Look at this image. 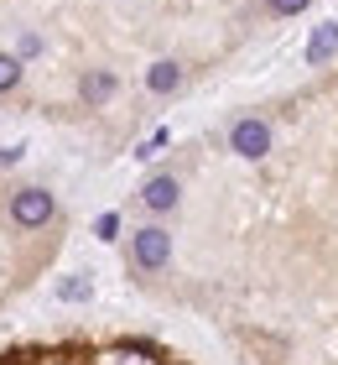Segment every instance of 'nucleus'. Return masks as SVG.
<instances>
[{"label": "nucleus", "mask_w": 338, "mask_h": 365, "mask_svg": "<svg viewBox=\"0 0 338 365\" xmlns=\"http://www.w3.org/2000/svg\"><path fill=\"white\" fill-rule=\"evenodd\" d=\"M130 256H135V267H141V272H162L167 261H172V235H167L162 225H146V230H135V240H130Z\"/></svg>", "instance_id": "f257e3e1"}, {"label": "nucleus", "mask_w": 338, "mask_h": 365, "mask_svg": "<svg viewBox=\"0 0 338 365\" xmlns=\"http://www.w3.org/2000/svg\"><path fill=\"white\" fill-rule=\"evenodd\" d=\"M53 214H58V198L47 193V188H21V193L11 198V220L21 225V230H42Z\"/></svg>", "instance_id": "f03ea898"}, {"label": "nucleus", "mask_w": 338, "mask_h": 365, "mask_svg": "<svg viewBox=\"0 0 338 365\" xmlns=\"http://www.w3.org/2000/svg\"><path fill=\"white\" fill-rule=\"evenodd\" d=\"M229 146H234V152H240L245 162H260V157L270 152V125H265V120H255V115H245V120H234Z\"/></svg>", "instance_id": "7ed1b4c3"}, {"label": "nucleus", "mask_w": 338, "mask_h": 365, "mask_svg": "<svg viewBox=\"0 0 338 365\" xmlns=\"http://www.w3.org/2000/svg\"><path fill=\"white\" fill-rule=\"evenodd\" d=\"M110 94H115V73H110V68H89V73L78 78V99H83L89 110H99Z\"/></svg>", "instance_id": "20e7f679"}, {"label": "nucleus", "mask_w": 338, "mask_h": 365, "mask_svg": "<svg viewBox=\"0 0 338 365\" xmlns=\"http://www.w3.org/2000/svg\"><path fill=\"white\" fill-rule=\"evenodd\" d=\"M177 193H182V188H177V178H167V173H162V178H151L146 188H141V204H146V209H157V214H167V209H177Z\"/></svg>", "instance_id": "39448f33"}, {"label": "nucleus", "mask_w": 338, "mask_h": 365, "mask_svg": "<svg viewBox=\"0 0 338 365\" xmlns=\"http://www.w3.org/2000/svg\"><path fill=\"white\" fill-rule=\"evenodd\" d=\"M333 53H338V21H323L312 31V42H307V63H312V68H323Z\"/></svg>", "instance_id": "423d86ee"}, {"label": "nucleus", "mask_w": 338, "mask_h": 365, "mask_svg": "<svg viewBox=\"0 0 338 365\" xmlns=\"http://www.w3.org/2000/svg\"><path fill=\"white\" fill-rule=\"evenodd\" d=\"M99 365H157V355L141 350V344H115V350L99 355Z\"/></svg>", "instance_id": "0eeeda50"}, {"label": "nucleus", "mask_w": 338, "mask_h": 365, "mask_svg": "<svg viewBox=\"0 0 338 365\" xmlns=\"http://www.w3.org/2000/svg\"><path fill=\"white\" fill-rule=\"evenodd\" d=\"M177 84H182V68H177V63H157V68L146 73V89H151V94H172Z\"/></svg>", "instance_id": "6e6552de"}, {"label": "nucleus", "mask_w": 338, "mask_h": 365, "mask_svg": "<svg viewBox=\"0 0 338 365\" xmlns=\"http://www.w3.org/2000/svg\"><path fill=\"white\" fill-rule=\"evenodd\" d=\"M16 84H21V58H16V53H0V94L16 89Z\"/></svg>", "instance_id": "1a4fd4ad"}, {"label": "nucleus", "mask_w": 338, "mask_h": 365, "mask_svg": "<svg viewBox=\"0 0 338 365\" xmlns=\"http://www.w3.org/2000/svg\"><path fill=\"white\" fill-rule=\"evenodd\" d=\"M58 297H63V303H83V297H89V277H68V282H58Z\"/></svg>", "instance_id": "9d476101"}, {"label": "nucleus", "mask_w": 338, "mask_h": 365, "mask_svg": "<svg viewBox=\"0 0 338 365\" xmlns=\"http://www.w3.org/2000/svg\"><path fill=\"white\" fill-rule=\"evenodd\" d=\"M115 230H120V214H99L94 235H99V240H115Z\"/></svg>", "instance_id": "9b49d317"}, {"label": "nucleus", "mask_w": 338, "mask_h": 365, "mask_svg": "<svg viewBox=\"0 0 338 365\" xmlns=\"http://www.w3.org/2000/svg\"><path fill=\"white\" fill-rule=\"evenodd\" d=\"M307 6H312V0H270V11H276V16H302Z\"/></svg>", "instance_id": "f8f14e48"}, {"label": "nucleus", "mask_w": 338, "mask_h": 365, "mask_svg": "<svg viewBox=\"0 0 338 365\" xmlns=\"http://www.w3.org/2000/svg\"><path fill=\"white\" fill-rule=\"evenodd\" d=\"M162 146H167V130H157V136H151V141H146V146H141V152H135V157H157Z\"/></svg>", "instance_id": "ddd939ff"}]
</instances>
